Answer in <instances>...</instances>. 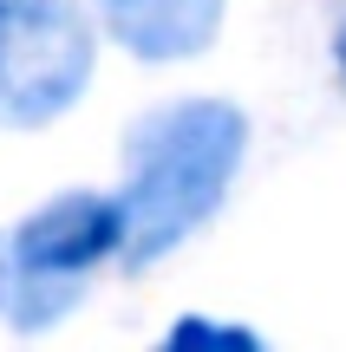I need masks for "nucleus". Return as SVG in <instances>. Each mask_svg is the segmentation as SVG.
<instances>
[{"label": "nucleus", "instance_id": "f257e3e1", "mask_svg": "<svg viewBox=\"0 0 346 352\" xmlns=\"http://www.w3.org/2000/svg\"><path fill=\"white\" fill-rule=\"evenodd\" d=\"M248 157V118L229 98H177L157 104L125 138V267H151L177 254L222 209L235 170Z\"/></svg>", "mask_w": 346, "mask_h": 352}, {"label": "nucleus", "instance_id": "f03ea898", "mask_svg": "<svg viewBox=\"0 0 346 352\" xmlns=\"http://www.w3.org/2000/svg\"><path fill=\"white\" fill-rule=\"evenodd\" d=\"M118 248H125V209H118V196L65 189V196L39 202L7 235V300H0V314L20 333L59 327L78 307L91 267L111 261Z\"/></svg>", "mask_w": 346, "mask_h": 352}, {"label": "nucleus", "instance_id": "7ed1b4c3", "mask_svg": "<svg viewBox=\"0 0 346 352\" xmlns=\"http://www.w3.org/2000/svg\"><path fill=\"white\" fill-rule=\"evenodd\" d=\"M98 26L85 0H0V131H39L91 85Z\"/></svg>", "mask_w": 346, "mask_h": 352}, {"label": "nucleus", "instance_id": "20e7f679", "mask_svg": "<svg viewBox=\"0 0 346 352\" xmlns=\"http://www.w3.org/2000/svg\"><path fill=\"white\" fill-rule=\"evenodd\" d=\"M229 0H91V20L105 26L118 52L144 65H183L216 46Z\"/></svg>", "mask_w": 346, "mask_h": 352}, {"label": "nucleus", "instance_id": "39448f33", "mask_svg": "<svg viewBox=\"0 0 346 352\" xmlns=\"http://www.w3.org/2000/svg\"><path fill=\"white\" fill-rule=\"evenodd\" d=\"M164 346H170V352H255L261 340H255L248 327H229V320L190 314V320H177V327L164 333Z\"/></svg>", "mask_w": 346, "mask_h": 352}, {"label": "nucleus", "instance_id": "423d86ee", "mask_svg": "<svg viewBox=\"0 0 346 352\" xmlns=\"http://www.w3.org/2000/svg\"><path fill=\"white\" fill-rule=\"evenodd\" d=\"M334 65H340V78H346V20H340V33H334Z\"/></svg>", "mask_w": 346, "mask_h": 352}, {"label": "nucleus", "instance_id": "0eeeda50", "mask_svg": "<svg viewBox=\"0 0 346 352\" xmlns=\"http://www.w3.org/2000/svg\"><path fill=\"white\" fill-rule=\"evenodd\" d=\"M0 300H7V241H0Z\"/></svg>", "mask_w": 346, "mask_h": 352}]
</instances>
